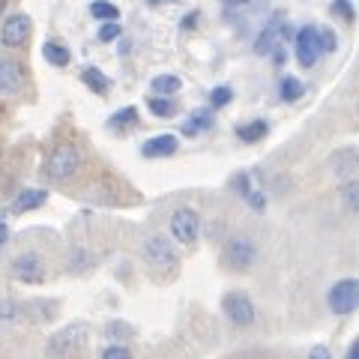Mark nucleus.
<instances>
[{
  "mask_svg": "<svg viewBox=\"0 0 359 359\" xmlns=\"http://www.w3.org/2000/svg\"><path fill=\"white\" fill-rule=\"evenodd\" d=\"M341 204H344L347 212L359 210V183H356V180H347V183L341 186Z\"/></svg>",
  "mask_w": 359,
  "mask_h": 359,
  "instance_id": "aec40b11",
  "label": "nucleus"
},
{
  "mask_svg": "<svg viewBox=\"0 0 359 359\" xmlns=\"http://www.w3.org/2000/svg\"><path fill=\"white\" fill-rule=\"evenodd\" d=\"M27 33H30V18L27 15H13V18H6L4 30H0V42H4L6 48H18V45H25Z\"/></svg>",
  "mask_w": 359,
  "mask_h": 359,
  "instance_id": "9b49d317",
  "label": "nucleus"
},
{
  "mask_svg": "<svg viewBox=\"0 0 359 359\" xmlns=\"http://www.w3.org/2000/svg\"><path fill=\"white\" fill-rule=\"evenodd\" d=\"M177 147H180V141L174 135H156V138L141 144V153L147 156V159H159V156H174Z\"/></svg>",
  "mask_w": 359,
  "mask_h": 359,
  "instance_id": "f8f14e48",
  "label": "nucleus"
},
{
  "mask_svg": "<svg viewBox=\"0 0 359 359\" xmlns=\"http://www.w3.org/2000/svg\"><path fill=\"white\" fill-rule=\"evenodd\" d=\"M42 54H45V60H48L51 66H66L69 63V51L63 48V45H57V42H45V48H42Z\"/></svg>",
  "mask_w": 359,
  "mask_h": 359,
  "instance_id": "6ab92c4d",
  "label": "nucleus"
},
{
  "mask_svg": "<svg viewBox=\"0 0 359 359\" xmlns=\"http://www.w3.org/2000/svg\"><path fill=\"white\" fill-rule=\"evenodd\" d=\"M222 4H228V6H245L249 0H222Z\"/></svg>",
  "mask_w": 359,
  "mask_h": 359,
  "instance_id": "58836bf2",
  "label": "nucleus"
},
{
  "mask_svg": "<svg viewBox=\"0 0 359 359\" xmlns=\"http://www.w3.org/2000/svg\"><path fill=\"white\" fill-rule=\"evenodd\" d=\"M147 105H150V111H153L156 117H174V111H177V105L171 102V99H159V96L150 99Z\"/></svg>",
  "mask_w": 359,
  "mask_h": 359,
  "instance_id": "393cba45",
  "label": "nucleus"
},
{
  "mask_svg": "<svg viewBox=\"0 0 359 359\" xmlns=\"http://www.w3.org/2000/svg\"><path fill=\"white\" fill-rule=\"evenodd\" d=\"M332 171H335V177H351L353 171H356V150H339L332 156Z\"/></svg>",
  "mask_w": 359,
  "mask_h": 359,
  "instance_id": "2eb2a0df",
  "label": "nucleus"
},
{
  "mask_svg": "<svg viewBox=\"0 0 359 359\" xmlns=\"http://www.w3.org/2000/svg\"><path fill=\"white\" fill-rule=\"evenodd\" d=\"M144 257H147V264L156 269H177V255L165 237H150L144 243Z\"/></svg>",
  "mask_w": 359,
  "mask_h": 359,
  "instance_id": "0eeeda50",
  "label": "nucleus"
},
{
  "mask_svg": "<svg viewBox=\"0 0 359 359\" xmlns=\"http://www.w3.org/2000/svg\"><path fill=\"white\" fill-rule=\"evenodd\" d=\"M320 57V39H318V27H299L297 30V60L299 66L311 69L314 63Z\"/></svg>",
  "mask_w": 359,
  "mask_h": 359,
  "instance_id": "423d86ee",
  "label": "nucleus"
},
{
  "mask_svg": "<svg viewBox=\"0 0 359 359\" xmlns=\"http://www.w3.org/2000/svg\"><path fill=\"white\" fill-rule=\"evenodd\" d=\"M18 314V309H15V302H4V306H0V318L4 320H13Z\"/></svg>",
  "mask_w": 359,
  "mask_h": 359,
  "instance_id": "c9c22d12",
  "label": "nucleus"
},
{
  "mask_svg": "<svg viewBox=\"0 0 359 359\" xmlns=\"http://www.w3.org/2000/svg\"><path fill=\"white\" fill-rule=\"evenodd\" d=\"M9 240V231H6V224H0V245H4Z\"/></svg>",
  "mask_w": 359,
  "mask_h": 359,
  "instance_id": "e433bc0d",
  "label": "nucleus"
},
{
  "mask_svg": "<svg viewBox=\"0 0 359 359\" xmlns=\"http://www.w3.org/2000/svg\"><path fill=\"white\" fill-rule=\"evenodd\" d=\"M330 309L335 314H353L356 306H359V285L356 278H341L330 287Z\"/></svg>",
  "mask_w": 359,
  "mask_h": 359,
  "instance_id": "20e7f679",
  "label": "nucleus"
},
{
  "mask_svg": "<svg viewBox=\"0 0 359 359\" xmlns=\"http://www.w3.org/2000/svg\"><path fill=\"white\" fill-rule=\"evenodd\" d=\"M13 276L18 278V282H27V285H39L45 278V266H42V257L39 255H18L15 264H13Z\"/></svg>",
  "mask_w": 359,
  "mask_h": 359,
  "instance_id": "1a4fd4ad",
  "label": "nucleus"
},
{
  "mask_svg": "<svg viewBox=\"0 0 359 359\" xmlns=\"http://www.w3.org/2000/svg\"><path fill=\"white\" fill-rule=\"evenodd\" d=\"M90 264H93V257H90V252H84V249L69 252V269H72V273H81V269H87Z\"/></svg>",
  "mask_w": 359,
  "mask_h": 359,
  "instance_id": "a878e982",
  "label": "nucleus"
},
{
  "mask_svg": "<svg viewBox=\"0 0 359 359\" xmlns=\"http://www.w3.org/2000/svg\"><path fill=\"white\" fill-rule=\"evenodd\" d=\"M318 39H320V54H330V51H335V45H339L332 30H318Z\"/></svg>",
  "mask_w": 359,
  "mask_h": 359,
  "instance_id": "cd10ccee",
  "label": "nucleus"
},
{
  "mask_svg": "<svg viewBox=\"0 0 359 359\" xmlns=\"http://www.w3.org/2000/svg\"><path fill=\"white\" fill-rule=\"evenodd\" d=\"M45 201H48V195L39 192V189H27V192H21L15 198V204H13V212H27V210H39Z\"/></svg>",
  "mask_w": 359,
  "mask_h": 359,
  "instance_id": "4468645a",
  "label": "nucleus"
},
{
  "mask_svg": "<svg viewBox=\"0 0 359 359\" xmlns=\"http://www.w3.org/2000/svg\"><path fill=\"white\" fill-rule=\"evenodd\" d=\"M6 4H9V0H0V13H4V9H6Z\"/></svg>",
  "mask_w": 359,
  "mask_h": 359,
  "instance_id": "ea45409f",
  "label": "nucleus"
},
{
  "mask_svg": "<svg viewBox=\"0 0 359 359\" xmlns=\"http://www.w3.org/2000/svg\"><path fill=\"white\" fill-rule=\"evenodd\" d=\"M287 25H285V18H273L269 25L261 30V36H257V42H255V51L257 54H273V51H278L282 48V42L287 39Z\"/></svg>",
  "mask_w": 359,
  "mask_h": 359,
  "instance_id": "6e6552de",
  "label": "nucleus"
},
{
  "mask_svg": "<svg viewBox=\"0 0 359 359\" xmlns=\"http://www.w3.org/2000/svg\"><path fill=\"white\" fill-rule=\"evenodd\" d=\"M171 233H174L177 243L192 245L198 240V233H201V216H198V210L180 207L174 216H171Z\"/></svg>",
  "mask_w": 359,
  "mask_h": 359,
  "instance_id": "39448f33",
  "label": "nucleus"
},
{
  "mask_svg": "<svg viewBox=\"0 0 359 359\" xmlns=\"http://www.w3.org/2000/svg\"><path fill=\"white\" fill-rule=\"evenodd\" d=\"M81 339H84V330H81V327H66V330H60V332L48 341V353H51L54 359L69 356L75 347L81 344Z\"/></svg>",
  "mask_w": 359,
  "mask_h": 359,
  "instance_id": "9d476101",
  "label": "nucleus"
},
{
  "mask_svg": "<svg viewBox=\"0 0 359 359\" xmlns=\"http://www.w3.org/2000/svg\"><path fill=\"white\" fill-rule=\"evenodd\" d=\"M147 4H153V6H156V4H165V0H147Z\"/></svg>",
  "mask_w": 359,
  "mask_h": 359,
  "instance_id": "a19ab883",
  "label": "nucleus"
},
{
  "mask_svg": "<svg viewBox=\"0 0 359 359\" xmlns=\"http://www.w3.org/2000/svg\"><path fill=\"white\" fill-rule=\"evenodd\" d=\"M302 93H306V87H302L299 78H290L287 75L285 81H282V99H285V102H297Z\"/></svg>",
  "mask_w": 359,
  "mask_h": 359,
  "instance_id": "5701e85b",
  "label": "nucleus"
},
{
  "mask_svg": "<svg viewBox=\"0 0 359 359\" xmlns=\"http://www.w3.org/2000/svg\"><path fill=\"white\" fill-rule=\"evenodd\" d=\"M102 359H132V351L126 344H111L102 351Z\"/></svg>",
  "mask_w": 359,
  "mask_h": 359,
  "instance_id": "bb28decb",
  "label": "nucleus"
},
{
  "mask_svg": "<svg viewBox=\"0 0 359 359\" xmlns=\"http://www.w3.org/2000/svg\"><path fill=\"white\" fill-rule=\"evenodd\" d=\"M245 201H249V204H252L257 212H264V210H266V195H264V192H255V189H252V192L245 195Z\"/></svg>",
  "mask_w": 359,
  "mask_h": 359,
  "instance_id": "473e14b6",
  "label": "nucleus"
},
{
  "mask_svg": "<svg viewBox=\"0 0 359 359\" xmlns=\"http://www.w3.org/2000/svg\"><path fill=\"white\" fill-rule=\"evenodd\" d=\"M359 356V344H351V351H347V359H356Z\"/></svg>",
  "mask_w": 359,
  "mask_h": 359,
  "instance_id": "4c0bfd02",
  "label": "nucleus"
},
{
  "mask_svg": "<svg viewBox=\"0 0 359 359\" xmlns=\"http://www.w3.org/2000/svg\"><path fill=\"white\" fill-rule=\"evenodd\" d=\"M266 135V123L264 120H255V123H245V126H237V138H243L245 144H255Z\"/></svg>",
  "mask_w": 359,
  "mask_h": 359,
  "instance_id": "dca6fc26",
  "label": "nucleus"
},
{
  "mask_svg": "<svg viewBox=\"0 0 359 359\" xmlns=\"http://www.w3.org/2000/svg\"><path fill=\"white\" fill-rule=\"evenodd\" d=\"M332 13H339L344 21H353V18H356L351 0H335V4H332Z\"/></svg>",
  "mask_w": 359,
  "mask_h": 359,
  "instance_id": "c756f323",
  "label": "nucleus"
},
{
  "mask_svg": "<svg viewBox=\"0 0 359 359\" xmlns=\"http://www.w3.org/2000/svg\"><path fill=\"white\" fill-rule=\"evenodd\" d=\"M210 126H212V114H210V111H195V117L183 123V135H198V132H204Z\"/></svg>",
  "mask_w": 359,
  "mask_h": 359,
  "instance_id": "f3484780",
  "label": "nucleus"
},
{
  "mask_svg": "<svg viewBox=\"0 0 359 359\" xmlns=\"http://www.w3.org/2000/svg\"><path fill=\"white\" fill-rule=\"evenodd\" d=\"M117 36H120V25H117V21H105V27L99 30V39L111 42V39H117Z\"/></svg>",
  "mask_w": 359,
  "mask_h": 359,
  "instance_id": "7c9ffc66",
  "label": "nucleus"
},
{
  "mask_svg": "<svg viewBox=\"0 0 359 359\" xmlns=\"http://www.w3.org/2000/svg\"><path fill=\"white\" fill-rule=\"evenodd\" d=\"M222 311H224V318H228L233 327H252L255 323V302H252L249 294H243V290H231V294H224Z\"/></svg>",
  "mask_w": 359,
  "mask_h": 359,
  "instance_id": "7ed1b4c3",
  "label": "nucleus"
},
{
  "mask_svg": "<svg viewBox=\"0 0 359 359\" xmlns=\"http://www.w3.org/2000/svg\"><path fill=\"white\" fill-rule=\"evenodd\" d=\"M108 335H111V339H129V335H132V330L126 327V323H108V330H105Z\"/></svg>",
  "mask_w": 359,
  "mask_h": 359,
  "instance_id": "2f4dec72",
  "label": "nucleus"
},
{
  "mask_svg": "<svg viewBox=\"0 0 359 359\" xmlns=\"http://www.w3.org/2000/svg\"><path fill=\"white\" fill-rule=\"evenodd\" d=\"M78 168H81V153H78L75 144H57L48 156V162H45V174L51 180H69L78 174Z\"/></svg>",
  "mask_w": 359,
  "mask_h": 359,
  "instance_id": "f257e3e1",
  "label": "nucleus"
},
{
  "mask_svg": "<svg viewBox=\"0 0 359 359\" xmlns=\"http://www.w3.org/2000/svg\"><path fill=\"white\" fill-rule=\"evenodd\" d=\"M255 257H257V249L249 237H231L222 249V261L228 269H233V273H245V269L255 264Z\"/></svg>",
  "mask_w": 359,
  "mask_h": 359,
  "instance_id": "f03ea898",
  "label": "nucleus"
},
{
  "mask_svg": "<svg viewBox=\"0 0 359 359\" xmlns=\"http://www.w3.org/2000/svg\"><path fill=\"white\" fill-rule=\"evenodd\" d=\"M18 87H21V69H18V63H13V60L0 63V93H15Z\"/></svg>",
  "mask_w": 359,
  "mask_h": 359,
  "instance_id": "ddd939ff",
  "label": "nucleus"
},
{
  "mask_svg": "<svg viewBox=\"0 0 359 359\" xmlns=\"http://www.w3.org/2000/svg\"><path fill=\"white\" fill-rule=\"evenodd\" d=\"M231 87H216V90H212V93H210V102L212 105H216V108H222V105H228L231 102Z\"/></svg>",
  "mask_w": 359,
  "mask_h": 359,
  "instance_id": "c85d7f7f",
  "label": "nucleus"
},
{
  "mask_svg": "<svg viewBox=\"0 0 359 359\" xmlns=\"http://www.w3.org/2000/svg\"><path fill=\"white\" fill-rule=\"evenodd\" d=\"M309 359H332V353H330L327 344H314L309 351Z\"/></svg>",
  "mask_w": 359,
  "mask_h": 359,
  "instance_id": "72a5a7b5",
  "label": "nucleus"
},
{
  "mask_svg": "<svg viewBox=\"0 0 359 359\" xmlns=\"http://www.w3.org/2000/svg\"><path fill=\"white\" fill-rule=\"evenodd\" d=\"M81 81H84L90 90H96V93H108V87H111L108 78H105L102 72H99V69H93V66L81 72Z\"/></svg>",
  "mask_w": 359,
  "mask_h": 359,
  "instance_id": "a211bd4d",
  "label": "nucleus"
},
{
  "mask_svg": "<svg viewBox=\"0 0 359 359\" xmlns=\"http://www.w3.org/2000/svg\"><path fill=\"white\" fill-rule=\"evenodd\" d=\"M135 120H138V111H135V108H123V111H117V114L108 120V126L111 129H123V126H132Z\"/></svg>",
  "mask_w": 359,
  "mask_h": 359,
  "instance_id": "b1692460",
  "label": "nucleus"
},
{
  "mask_svg": "<svg viewBox=\"0 0 359 359\" xmlns=\"http://www.w3.org/2000/svg\"><path fill=\"white\" fill-rule=\"evenodd\" d=\"M90 15L99 21H114V18H120V9L114 4H108V0H96V4L90 6Z\"/></svg>",
  "mask_w": 359,
  "mask_h": 359,
  "instance_id": "412c9836",
  "label": "nucleus"
},
{
  "mask_svg": "<svg viewBox=\"0 0 359 359\" xmlns=\"http://www.w3.org/2000/svg\"><path fill=\"white\" fill-rule=\"evenodd\" d=\"M237 192L245 198V195H249L252 192V183H249V174H240L237 177Z\"/></svg>",
  "mask_w": 359,
  "mask_h": 359,
  "instance_id": "f704fd0d",
  "label": "nucleus"
},
{
  "mask_svg": "<svg viewBox=\"0 0 359 359\" xmlns=\"http://www.w3.org/2000/svg\"><path fill=\"white\" fill-rule=\"evenodd\" d=\"M180 84H183V81H180L177 75H159V78H153V84H150V87L156 90V93L168 96V93H177Z\"/></svg>",
  "mask_w": 359,
  "mask_h": 359,
  "instance_id": "4be33fe9",
  "label": "nucleus"
}]
</instances>
